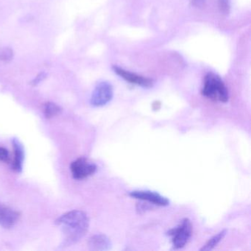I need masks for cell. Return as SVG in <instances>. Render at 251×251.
<instances>
[{"instance_id": "cell-13", "label": "cell", "mask_w": 251, "mask_h": 251, "mask_svg": "<svg viewBox=\"0 0 251 251\" xmlns=\"http://www.w3.org/2000/svg\"><path fill=\"white\" fill-rule=\"evenodd\" d=\"M14 56V52L10 48L0 49V60L3 61H9Z\"/></svg>"}, {"instance_id": "cell-12", "label": "cell", "mask_w": 251, "mask_h": 251, "mask_svg": "<svg viewBox=\"0 0 251 251\" xmlns=\"http://www.w3.org/2000/svg\"><path fill=\"white\" fill-rule=\"evenodd\" d=\"M61 107L57 104L54 103V102H49L45 104L44 112H45V116L46 118H52V117L58 115L59 113H61Z\"/></svg>"}, {"instance_id": "cell-2", "label": "cell", "mask_w": 251, "mask_h": 251, "mask_svg": "<svg viewBox=\"0 0 251 251\" xmlns=\"http://www.w3.org/2000/svg\"><path fill=\"white\" fill-rule=\"evenodd\" d=\"M201 93L202 96L215 102H226L228 100L227 87L220 77L214 73H208L204 77Z\"/></svg>"}, {"instance_id": "cell-14", "label": "cell", "mask_w": 251, "mask_h": 251, "mask_svg": "<svg viewBox=\"0 0 251 251\" xmlns=\"http://www.w3.org/2000/svg\"><path fill=\"white\" fill-rule=\"evenodd\" d=\"M219 8L223 14H227L230 11V0H219Z\"/></svg>"}, {"instance_id": "cell-11", "label": "cell", "mask_w": 251, "mask_h": 251, "mask_svg": "<svg viewBox=\"0 0 251 251\" xmlns=\"http://www.w3.org/2000/svg\"><path fill=\"white\" fill-rule=\"evenodd\" d=\"M227 230L224 229V230H221L217 234L214 235V236L211 238L208 242L205 243V245H203L202 248H201V251H209L211 250L214 249L226 236V233H227Z\"/></svg>"}, {"instance_id": "cell-3", "label": "cell", "mask_w": 251, "mask_h": 251, "mask_svg": "<svg viewBox=\"0 0 251 251\" xmlns=\"http://www.w3.org/2000/svg\"><path fill=\"white\" fill-rule=\"evenodd\" d=\"M192 233V223L189 219L184 218L177 227L169 230L167 234L172 237L173 249L178 250L181 249L187 244Z\"/></svg>"}, {"instance_id": "cell-8", "label": "cell", "mask_w": 251, "mask_h": 251, "mask_svg": "<svg viewBox=\"0 0 251 251\" xmlns=\"http://www.w3.org/2000/svg\"><path fill=\"white\" fill-rule=\"evenodd\" d=\"M20 216L18 211L0 204V226L5 228H10L17 223Z\"/></svg>"}, {"instance_id": "cell-15", "label": "cell", "mask_w": 251, "mask_h": 251, "mask_svg": "<svg viewBox=\"0 0 251 251\" xmlns=\"http://www.w3.org/2000/svg\"><path fill=\"white\" fill-rule=\"evenodd\" d=\"M10 161L9 152L8 150L0 147V161L2 162H8Z\"/></svg>"}, {"instance_id": "cell-6", "label": "cell", "mask_w": 251, "mask_h": 251, "mask_svg": "<svg viewBox=\"0 0 251 251\" xmlns=\"http://www.w3.org/2000/svg\"><path fill=\"white\" fill-rule=\"evenodd\" d=\"M131 198L141 201H148L153 205L158 206H167L170 205V201L165 197L159 195L156 192L148 190H136L130 192L129 194Z\"/></svg>"}, {"instance_id": "cell-16", "label": "cell", "mask_w": 251, "mask_h": 251, "mask_svg": "<svg viewBox=\"0 0 251 251\" xmlns=\"http://www.w3.org/2000/svg\"><path fill=\"white\" fill-rule=\"evenodd\" d=\"M45 77H46V74H45V73H41V74H39V75H38L37 77L33 80L32 84L34 85V86H36V85L39 84L42 80H43Z\"/></svg>"}, {"instance_id": "cell-10", "label": "cell", "mask_w": 251, "mask_h": 251, "mask_svg": "<svg viewBox=\"0 0 251 251\" xmlns=\"http://www.w3.org/2000/svg\"><path fill=\"white\" fill-rule=\"evenodd\" d=\"M14 147V159L12 163V169L14 171L20 172L23 170L25 160V150L23 144L17 139L12 140Z\"/></svg>"}, {"instance_id": "cell-4", "label": "cell", "mask_w": 251, "mask_h": 251, "mask_svg": "<svg viewBox=\"0 0 251 251\" xmlns=\"http://www.w3.org/2000/svg\"><path fill=\"white\" fill-rule=\"evenodd\" d=\"M114 96L112 86L107 82L97 85L91 98V104L95 107H102L108 104Z\"/></svg>"}, {"instance_id": "cell-5", "label": "cell", "mask_w": 251, "mask_h": 251, "mask_svg": "<svg viewBox=\"0 0 251 251\" xmlns=\"http://www.w3.org/2000/svg\"><path fill=\"white\" fill-rule=\"evenodd\" d=\"M72 175L76 180H82L92 176L96 172L97 165L87 158H79L70 166Z\"/></svg>"}, {"instance_id": "cell-17", "label": "cell", "mask_w": 251, "mask_h": 251, "mask_svg": "<svg viewBox=\"0 0 251 251\" xmlns=\"http://www.w3.org/2000/svg\"><path fill=\"white\" fill-rule=\"evenodd\" d=\"M191 3L196 8H202L205 5V0H190Z\"/></svg>"}, {"instance_id": "cell-1", "label": "cell", "mask_w": 251, "mask_h": 251, "mask_svg": "<svg viewBox=\"0 0 251 251\" xmlns=\"http://www.w3.org/2000/svg\"><path fill=\"white\" fill-rule=\"evenodd\" d=\"M55 224L61 226L64 236V244L67 246L76 243L86 234L89 219L84 211L74 210L58 217Z\"/></svg>"}, {"instance_id": "cell-9", "label": "cell", "mask_w": 251, "mask_h": 251, "mask_svg": "<svg viewBox=\"0 0 251 251\" xmlns=\"http://www.w3.org/2000/svg\"><path fill=\"white\" fill-rule=\"evenodd\" d=\"M88 245L91 251H104L111 249L112 243L106 235L99 233L89 238Z\"/></svg>"}, {"instance_id": "cell-7", "label": "cell", "mask_w": 251, "mask_h": 251, "mask_svg": "<svg viewBox=\"0 0 251 251\" xmlns=\"http://www.w3.org/2000/svg\"><path fill=\"white\" fill-rule=\"evenodd\" d=\"M113 70L117 75L120 76L122 78L124 79L125 80L131 83V84L142 86L144 88L152 87V85H153V81H152V79L138 75L135 73L126 71V70L118 67H113Z\"/></svg>"}]
</instances>
